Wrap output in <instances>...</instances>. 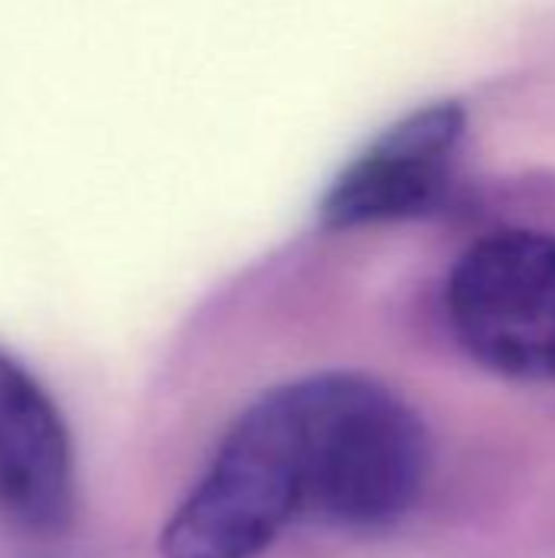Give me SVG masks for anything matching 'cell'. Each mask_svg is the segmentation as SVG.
Here are the masks:
<instances>
[{"instance_id":"obj_1","label":"cell","mask_w":555,"mask_h":558,"mask_svg":"<svg viewBox=\"0 0 555 558\" xmlns=\"http://www.w3.org/2000/svg\"><path fill=\"white\" fill-rule=\"evenodd\" d=\"M429 481L419 415L383 383L321 373L258 396L160 533L164 558H258L294 523L383 530Z\"/></svg>"},{"instance_id":"obj_3","label":"cell","mask_w":555,"mask_h":558,"mask_svg":"<svg viewBox=\"0 0 555 558\" xmlns=\"http://www.w3.org/2000/svg\"><path fill=\"white\" fill-rule=\"evenodd\" d=\"M464 108L432 101L376 134L321 199L327 229H357L429 213L448 190L464 137Z\"/></svg>"},{"instance_id":"obj_4","label":"cell","mask_w":555,"mask_h":558,"mask_svg":"<svg viewBox=\"0 0 555 558\" xmlns=\"http://www.w3.org/2000/svg\"><path fill=\"white\" fill-rule=\"evenodd\" d=\"M72 494L69 425L39 379L0 350V513L29 533H56Z\"/></svg>"},{"instance_id":"obj_2","label":"cell","mask_w":555,"mask_h":558,"mask_svg":"<svg viewBox=\"0 0 555 558\" xmlns=\"http://www.w3.org/2000/svg\"><path fill=\"white\" fill-rule=\"evenodd\" d=\"M448 320L484 369L555 383V235L504 229L471 245L448 278Z\"/></svg>"}]
</instances>
